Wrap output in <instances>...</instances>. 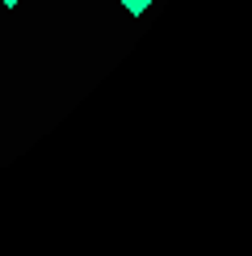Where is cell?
<instances>
[{
    "label": "cell",
    "mask_w": 252,
    "mask_h": 256,
    "mask_svg": "<svg viewBox=\"0 0 252 256\" xmlns=\"http://www.w3.org/2000/svg\"><path fill=\"white\" fill-rule=\"evenodd\" d=\"M122 13L126 17H147L152 13V0H122Z\"/></svg>",
    "instance_id": "obj_1"
},
{
    "label": "cell",
    "mask_w": 252,
    "mask_h": 256,
    "mask_svg": "<svg viewBox=\"0 0 252 256\" xmlns=\"http://www.w3.org/2000/svg\"><path fill=\"white\" fill-rule=\"evenodd\" d=\"M26 4V0H0V8H8V13H13V8H21Z\"/></svg>",
    "instance_id": "obj_2"
}]
</instances>
